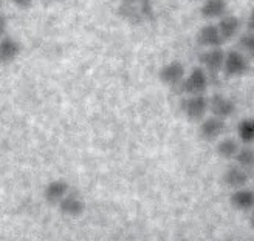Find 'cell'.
Instances as JSON below:
<instances>
[{
    "instance_id": "cell-2",
    "label": "cell",
    "mask_w": 254,
    "mask_h": 241,
    "mask_svg": "<svg viewBox=\"0 0 254 241\" xmlns=\"http://www.w3.org/2000/svg\"><path fill=\"white\" fill-rule=\"evenodd\" d=\"M180 110L189 121H201L209 111V97H206L205 93L186 95L180 102Z\"/></svg>"
},
{
    "instance_id": "cell-19",
    "label": "cell",
    "mask_w": 254,
    "mask_h": 241,
    "mask_svg": "<svg viewBox=\"0 0 254 241\" xmlns=\"http://www.w3.org/2000/svg\"><path fill=\"white\" fill-rule=\"evenodd\" d=\"M237 136L244 144L254 143V118H245L237 124Z\"/></svg>"
},
{
    "instance_id": "cell-11",
    "label": "cell",
    "mask_w": 254,
    "mask_h": 241,
    "mask_svg": "<svg viewBox=\"0 0 254 241\" xmlns=\"http://www.w3.org/2000/svg\"><path fill=\"white\" fill-rule=\"evenodd\" d=\"M22 53V45L17 39L11 36L0 37V63L2 65H9V63L16 62Z\"/></svg>"
},
{
    "instance_id": "cell-17",
    "label": "cell",
    "mask_w": 254,
    "mask_h": 241,
    "mask_svg": "<svg viewBox=\"0 0 254 241\" xmlns=\"http://www.w3.org/2000/svg\"><path fill=\"white\" fill-rule=\"evenodd\" d=\"M240 145L237 144L236 139L233 138H225L222 141L217 143V147H215V151H217V155L223 159H234L237 151H239Z\"/></svg>"
},
{
    "instance_id": "cell-21",
    "label": "cell",
    "mask_w": 254,
    "mask_h": 241,
    "mask_svg": "<svg viewBox=\"0 0 254 241\" xmlns=\"http://www.w3.org/2000/svg\"><path fill=\"white\" fill-rule=\"evenodd\" d=\"M11 2L14 3L17 8H20V9H28V8L33 6L34 0H11Z\"/></svg>"
},
{
    "instance_id": "cell-6",
    "label": "cell",
    "mask_w": 254,
    "mask_h": 241,
    "mask_svg": "<svg viewBox=\"0 0 254 241\" xmlns=\"http://www.w3.org/2000/svg\"><path fill=\"white\" fill-rule=\"evenodd\" d=\"M226 130V122L225 119L219 116H209V118H203L200 121L198 127V135L201 139L205 141H215L217 138H220Z\"/></svg>"
},
{
    "instance_id": "cell-1",
    "label": "cell",
    "mask_w": 254,
    "mask_h": 241,
    "mask_svg": "<svg viewBox=\"0 0 254 241\" xmlns=\"http://www.w3.org/2000/svg\"><path fill=\"white\" fill-rule=\"evenodd\" d=\"M118 16L132 25H141L155 17L152 0H121L118 5Z\"/></svg>"
},
{
    "instance_id": "cell-12",
    "label": "cell",
    "mask_w": 254,
    "mask_h": 241,
    "mask_svg": "<svg viewBox=\"0 0 254 241\" xmlns=\"http://www.w3.org/2000/svg\"><path fill=\"white\" fill-rule=\"evenodd\" d=\"M250 180V173L248 170L242 169L237 164H233V166H228L225 173H223V183L225 186L231 187V189H242L248 184Z\"/></svg>"
},
{
    "instance_id": "cell-10",
    "label": "cell",
    "mask_w": 254,
    "mask_h": 241,
    "mask_svg": "<svg viewBox=\"0 0 254 241\" xmlns=\"http://www.w3.org/2000/svg\"><path fill=\"white\" fill-rule=\"evenodd\" d=\"M225 39L220 34L217 23H206L197 33V44L203 48H215L222 47Z\"/></svg>"
},
{
    "instance_id": "cell-4",
    "label": "cell",
    "mask_w": 254,
    "mask_h": 241,
    "mask_svg": "<svg viewBox=\"0 0 254 241\" xmlns=\"http://www.w3.org/2000/svg\"><path fill=\"white\" fill-rule=\"evenodd\" d=\"M248 70H250V57L240 51V49H230L225 54L222 71L228 78H240V76L247 74Z\"/></svg>"
},
{
    "instance_id": "cell-23",
    "label": "cell",
    "mask_w": 254,
    "mask_h": 241,
    "mask_svg": "<svg viewBox=\"0 0 254 241\" xmlns=\"http://www.w3.org/2000/svg\"><path fill=\"white\" fill-rule=\"evenodd\" d=\"M247 28L251 30V31H254V8L251 9L250 16H248V19H247Z\"/></svg>"
},
{
    "instance_id": "cell-5",
    "label": "cell",
    "mask_w": 254,
    "mask_h": 241,
    "mask_svg": "<svg viewBox=\"0 0 254 241\" xmlns=\"http://www.w3.org/2000/svg\"><path fill=\"white\" fill-rule=\"evenodd\" d=\"M186 76L185 65L180 60H171L158 70V79L163 85L171 88H180Z\"/></svg>"
},
{
    "instance_id": "cell-3",
    "label": "cell",
    "mask_w": 254,
    "mask_h": 241,
    "mask_svg": "<svg viewBox=\"0 0 254 241\" xmlns=\"http://www.w3.org/2000/svg\"><path fill=\"white\" fill-rule=\"evenodd\" d=\"M209 87V74L208 71L200 67H194L190 70L180 85V90L186 95H203L206 93Z\"/></svg>"
},
{
    "instance_id": "cell-24",
    "label": "cell",
    "mask_w": 254,
    "mask_h": 241,
    "mask_svg": "<svg viewBox=\"0 0 254 241\" xmlns=\"http://www.w3.org/2000/svg\"><path fill=\"white\" fill-rule=\"evenodd\" d=\"M250 224L254 227V209L251 210V215H250Z\"/></svg>"
},
{
    "instance_id": "cell-16",
    "label": "cell",
    "mask_w": 254,
    "mask_h": 241,
    "mask_svg": "<svg viewBox=\"0 0 254 241\" xmlns=\"http://www.w3.org/2000/svg\"><path fill=\"white\" fill-rule=\"evenodd\" d=\"M217 27L220 30L222 37L226 41H231L234 37L240 33V27H242V22L240 19L234 14H225L223 17L219 19L217 22Z\"/></svg>"
},
{
    "instance_id": "cell-8",
    "label": "cell",
    "mask_w": 254,
    "mask_h": 241,
    "mask_svg": "<svg viewBox=\"0 0 254 241\" xmlns=\"http://www.w3.org/2000/svg\"><path fill=\"white\" fill-rule=\"evenodd\" d=\"M225 54L226 53L222 49V47L206 48V51L200 54V65L208 71V74L219 73L223 70Z\"/></svg>"
},
{
    "instance_id": "cell-18",
    "label": "cell",
    "mask_w": 254,
    "mask_h": 241,
    "mask_svg": "<svg viewBox=\"0 0 254 241\" xmlns=\"http://www.w3.org/2000/svg\"><path fill=\"white\" fill-rule=\"evenodd\" d=\"M234 159H236L237 166H240L242 169H245L248 172L253 170L254 169V148L250 144L240 147Z\"/></svg>"
},
{
    "instance_id": "cell-15",
    "label": "cell",
    "mask_w": 254,
    "mask_h": 241,
    "mask_svg": "<svg viewBox=\"0 0 254 241\" xmlns=\"http://www.w3.org/2000/svg\"><path fill=\"white\" fill-rule=\"evenodd\" d=\"M228 11V0H205L200 6V14L206 20H219Z\"/></svg>"
},
{
    "instance_id": "cell-20",
    "label": "cell",
    "mask_w": 254,
    "mask_h": 241,
    "mask_svg": "<svg viewBox=\"0 0 254 241\" xmlns=\"http://www.w3.org/2000/svg\"><path fill=\"white\" fill-rule=\"evenodd\" d=\"M239 48L250 57H254V31L248 30L239 37Z\"/></svg>"
},
{
    "instance_id": "cell-25",
    "label": "cell",
    "mask_w": 254,
    "mask_h": 241,
    "mask_svg": "<svg viewBox=\"0 0 254 241\" xmlns=\"http://www.w3.org/2000/svg\"><path fill=\"white\" fill-rule=\"evenodd\" d=\"M2 5H3V0H0V9H2Z\"/></svg>"
},
{
    "instance_id": "cell-26",
    "label": "cell",
    "mask_w": 254,
    "mask_h": 241,
    "mask_svg": "<svg viewBox=\"0 0 254 241\" xmlns=\"http://www.w3.org/2000/svg\"><path fill=\"white\" fill-rule=\"evenodd\" d=\"M61 2H65V0H61Z\"/></svg>"
},
{
    "instance_id": "cell-14",
    "label": "cell",
    "mask_w": 254,
    "mask_h": 241,
    "mask_svg": "<svg viewBox=\"0 0 254 241\" xmlns=\"http://www.w3.org/2000/svg\"><path fill=\"white\" fill-rule=\"evenodd\" d=\"M70 192V186L65 180H53L44 187V198L48 204H59V201Z\"/></svg>"
},
{
    "instance_id": "cell-7",
    "label": "cell",
    "mask_w": 254,
    "mask_h": 241,
    "mask_svg": "<svg viewBox=\"0 0 254 241\" xmlns=\"http://www.w3.org/2000/svg\"><path fill=\"white\" fill-rule=\"evenodd\" d=\"M58 207H59V212L62 215H65V217L78 218L85 212V201L82 199L79 193L70 190V192L59 201Z\"/></svg>"
},
{
    "instance_id": "cell-22",
    "label": "cell",
    "mask_w": 254,
    "mask_h": 241,
    "mask_svg": "<svg viewBox=\"0 0 254 241\" xmlns=\"http://www.w3.org/2000/svg\"><path fill=\"white\" fill-rule=\"evenodd\" d=\"M6 30H8V20L2 12H0V37H3L6 34Z\"/></svg>"
},
{
    "instance_id": "cell-13",
    "label": "cell",
    "mask_w": 254,
    "mask_h": 241,
    "mask_svg": "<svg viewBox=\"0 0 254 241\" xmlns=\"http://www.w3.org/2000/svg\"><path fill=\"white\" fill-rule=\"evenodd\" d=\"M230 202L239 212H251L254 209V190L247 187L236 189L230 196Z\"/></svg>"
},
{
    "instance_id": "cell-9",
    "label": "cell",
    "mask_w": 254,
    "mask_h": 241,
    "mask_svg": "<svg viewBox=\"0 0 254 241\" xmlns=\"http://www.w3.org/2000/svg\"><path fill=\"white\" fill-rule=\"evenodd\" d=\"M236 110H237V105L231 97L220 95V93L209 97V111L214 116H219L222 119H228L234 115Z\"/></svg>"
}]
</instances>
